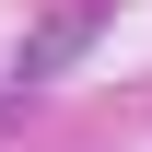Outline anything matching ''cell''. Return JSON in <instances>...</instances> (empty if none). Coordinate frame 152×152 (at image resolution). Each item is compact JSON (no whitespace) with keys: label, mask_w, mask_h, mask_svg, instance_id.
<instances>
[{"label":"cell","mask_w":152,"mask_h":152,"mask_svg":"<svg viewBox=\"0 0 152 152\" xmlns=\"http://www.w3.org/2000/svg\"><path fill=\"white\" fill-rule=\"evenodd\" d=\"M105 23H117V0H58V12L35 23V35H23V70H12V82H23V94H35V82H58L82 47L105 35Z\"/></svg>","instance_id":"6da1fadb"},{"label":"cell","mask_w":152,"mask_h":152,"mask_svg":"<svg viewBox=\"0 0 152 152\" xmlns=\"http://www.w3.org/2000/svg\"><path fill=\"white\" fill-rule=\"evenodd\" d=\"M12 117H23V105H0V129H12Z\"/></svg>","instance_id":"7a4b0ae2"}]
</instances>
